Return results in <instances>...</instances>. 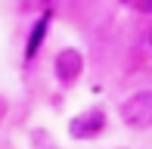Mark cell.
I'll list each match as a JSON object with an SVG mask.
<instances>
[{
	"label": "cell",
	"instance_id": "cell-1",
	"mask_svg": "<svg viewBox=\"0 0 152 149\" xmlns=\"http://www.w3.org/2000/svg\"><path fill=\"white\" fill-rule=\"evenodd\" d=\"M121 121L134 131L152 127V90H137L121 103Z\"/></svg>",
	"mask_w": 152,
	"mask_h": 149
},
{
	"label": "cell",
	"instance_id": "cell-2",
	"mask_svg": "<svg viewBox=\"0 0 152 149\" xmlns=\"http://www.w3.org/2000/svg\"><path fill=\"white\" fill-rule=\"evenodd\" d=\"M102 127H106V112L102 109H84L68 121L72 140H93V137L102 134Z\"/></svg>",
	"mask_w": 152,
	"mask_h": 149
},
{
	"label": "cell",
	"instance_id": "cell-3",
	"mask_svg": "<svg viewBox=\"0 0 152 149\" xmlns=\"http://www.w3.org/2000/svg\"><path fill=\"white\" fill-rule=\"evenodd\" d=\"M53 72H56V78L62 84H75V81L81 78V72H84V56H81V50H75V47L59 50L56 62H53Z\"/></svg>",
	"mask_w": 152,
	"mask_h": 149
},
{
	"label": "cell",
	"instance_id": "cell-4",
	"mask_svg": "<svg viewBox=\"0 0 152 149\" xmlns=\"http://www.w3.org/2000/svg\"><path fill=\"white\" fill-rule=\"evenodd\" d=\"M47 28H50V12L37 19V25H34V31H31V37H28V50H25V56H28V59H34V53H37V47H40V40H44Z\"/></svg>",
	"mask_w": 152,
	"mask_h": 149
},
{
	"label": "cell",
	"instance_id": "cell-5",
	"mask_svg": "<svg viewBox=\"0 0 152 149\" xmlns=\"http://www.w3.org/2000/svg\"><path fill=\"white\" fill-rule=\"evenodd\" d=\"M121 6L140 12V16H149V12H152V0H121Z\"/></svg>",
	"mask_w": 152,
	"mask_h": 149
},
{
	"label": "cell",
	"instance_id": "cell-6",
	"mask_svg": "<svg viewBox=\"0 0 152 149\" xmlns=\"http://www.w3.org/2000/svg\"><path fill=\"white\" fill-rule=\"evenodd\" d=\"M149 47H152V31H149Z\"/></svg>",
	"mask_w": 152,
	"mask_h": 149
}]
</instances>
